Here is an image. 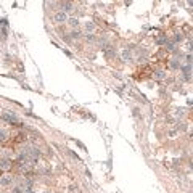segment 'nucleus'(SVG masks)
<instances>
[{
  "label": "nucleus",
  "instance_id": "f03ea898",
  "mask_svg": "<svg viewBox=\"0 0 193 193\" xmlns=\"http://www.w3.org/2000/svg\"><path fill=\"white\" fill-rule=\"evenodd\" d=\"M63 18H65V15H63V13L56 15V21H63Z\"/></svg>",
  "mask_w": 193,
  "mask_h": 193
},
{
  "label": "nucleus",
  "instance_id": "f257e3e1",
  "mask_svg": "<svg viewBox=\"0 0 193 193\" xmlns=\"http://www.w3.org/2000/svg\"><path fill=\"white\" fill-rule=\"evenodd\" d=\"M11 167L10 160H0V171H8Z\"/></svg>",
  "mask_w": 193,
  "mask_h": 193
}]
</instances>
